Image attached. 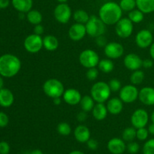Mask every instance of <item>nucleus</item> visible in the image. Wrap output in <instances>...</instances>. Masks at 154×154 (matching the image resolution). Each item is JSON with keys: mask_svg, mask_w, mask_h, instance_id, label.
I'll return each mask as SVG.
<instances>
[{"mask_svg": "<svg viewBox=\"0 0 154 154\" xmlns=\"http://www.w3.org/2000/svg\"><path fill=\"white\" fill-rule=\"evenodd\" d=\"M107 147L112 154H123L126 149L125 141L120 138H113L108 142Z\"/></svg>", "mask_w": 154, "mask_h": 154, "instance_id": "17", "label": "nucleus"}, {"mask_svg": "<svg viewBox=\"0 0 154 154\" xmlns=\"http://www.w3.org/2000/svg\"><path fill=\"white\" fill-rule=\"evenodd\" d=\"M29 154H44L43 152L41 150H38V149H35V150H33L32 151L30 152Z\"/></svg>", "mask_w": 154, "mask_h": 154, "instance_id": "51", "label": "nucleus"}, {"mask_svg": "<svg viewBox=\"0 0 154 154\" xmlns=\"http://www.w3.org/2000/svg\"><path fill=\"white\" fill-rule=\"evenodd\" d=\"M10 5V0H0V9L7 8Z\"/></svg>", "mask_w": 154, "mask_h": 154, "instance_id": "47", "label": "nucleus"}, {"mask_svg": "<svg viewBox=\"0 0 154 154\" xmlns=\"http://www.w3.org/2000/svg\"><path fill=\"white\" fill-rule=\"evenodd\" d=\"M136 130L135 127H127L123 130L122 133V138L125 141H133V140L136 138Z\"/></svg>", "mask_w": 154, "mask_h": 154, "instance_id": "32", "label": "nucleus"}, {"mask_svg": "<svg viewBox=\"0 0 154 154\" xmlns=\"http://www.w3.org/2000/svg\"><path fill=\"white\" fill-rule=\"evenodd\" d=\"M43 91L47 96L51 99L57 97H63L65 92V87L63 83L56 78L48 79L44 83Z\"/></svg>", "mask_w": 154, "mask_h": 154, "instance_id": "4", "label": "nucleus"}, {"mask_svg": "<svg viewBox=\"0 0 154 154\" xmlns=\"http://www.w3.org/2000/svg\"><path fill=\"white\" fill-rule=\"evenodd\" d=\"M86 77L89 81H96L99 77V69H96V67L88 69L86 73Z\"/></svg>", "mask_w": 154, "mask_h": 154, "instance_id": "37", "label": "nucleus"}, {"mask_svg": "<svg viewBox=\"0 0 154 154\" xmlns=\"http://www.w3.org/2000/svg\"><path fill=\"white\" fill-rule=\"evenodd\" d=\"M136 7L144 14L154 12V0H136Z\"/></svg>", "mask_w": 154, "mask_h": 154, "instance_id": "25", "label": "nucleus"}, {"mask_svg": "<svg viewBox=\"0 0 154 154\" xmlns=\"http://www.w3.org/2000/svg\"><path fill=\"white\" fill-rule=\"evenodd\" d=\"M144 14L142 11H141L139 9H134V10L129 12L128 18L133 23H139L142 22L143 20H144Z\"/></svg>", "mask_w": 154, "mask_h": 154, "instance_id": "31", "label": "nucleus"}, {"mask_svg": "<svg viewBox=\"0 0 154 154\" xmlns=\"http://www.w3.org/2000/svg\"><path fill=\"white\" fill-rule=\"evenodd\" d=\"M45 32V28L42 24H38L34 26V29H33V33L38 35H42Z\"/></svg>", "mask_w": 154, "mask_h": 154, "instance_id": "45", "label": "nucleus"}, {"mask_svg": "<svg viewBox=\"0 0 154 154\" xmlns=\"http://www.w3.org/2000/svg\"><path fill=\"white\" fill-rule=\"evenodd\" d=\"M57 132L63 136H68L72 133V127L70 124L66 122H62L57 125Z\"/></svg>", "mask_w": 154, "mask_h": 154, "instance_id": "33", "label": "nucleus"}, {"mask_svg": "<svg viewBox=\"0 0 154 154\" xmlns=\"http://www.w3.org/2000/svg\"><path fill=\"white\" fill-rule=\"evenodd\" d=\"M59 40L52 35H48L43 38V48L48 51H54L59 48Z\"/></svg>", "mask_w": 154, "mask_h": 154, "instance_id": "24", "label": "nucleus"}, {"mask_svg": "<svg viewBox=\"0 0 154 154\" xmlns=\"http://www.w3.org/2000/svg\"><path fill=\"white\" fill-rule=\"evenodd\" d=\"M87 147H88L90 150H97L98 147H99V143L96 140L93 139V138H90V139L87 141Z\"/></svg>", "mask_w": 154, "mask_h": 154, "instance_id": "43", "label": "nucleus"}, {"mask_svg": "<svg viewBox=\"0 0 154 154\" xmlns=\"http://www.w3.org/2000/svg\"><path fill=\"white\" fill-rule=\"evenodd\" d=\"M95 38H96V44L99 48H105L107 45V44H108V40L104 36V35L98 36V37Z\"/></svg>", "mask_w": 154, "mask_h": 154, "instance_id": "41", "label": "nucleus"}, {"mask_svg": "<svg viewBox=\"0 0 154 154\" xmlns=\"http://www.w3.org/2000/svg\"><path fill=\"white\" fill-rule=\"evenodd\" d=\"M148 132L150 135H154V123H151L148 126Z\"/></svg>", "mask_w": 154, "mask_h": 154, "instance_id": "49", "label": "nucleus"}, {"mask_svg": "<svg viewBox=\"0 0 154 154\" xmlns=\"http://www.w3.org/2000/svg\"><path fill=\"white\" fill-rule=\"evenodd\" d=\"M21 69V61L17 56L11 54L0 57V75L11 78L16 76Z\"/></svg>", "mask_w": 154, "mask_h": 154, "instance_id": "2", "label": "nucleus"}, {"mask_svg": "<svg viewBox=\"0 0 154 154\" xmlns=\"http://www.w3.org/2000/svg\"><path fill=\"white\" fill-rule=\"evenodd\" d=\"M72 12L70 6L66 3H59L54 10V16L56 20L62 24L69 23L72 17Z\"/></svg>", "mask_w": 154, "mask_h": 154, "instance_id": "9", "label": "nucleus"}, {"mask_svg": "<svg viewBox=\"0 0 154 154\" xmlns=\"http://www.w3.org/2000/svg\"><path fill=\"white\" fill-rule=\"evenodd\" d=\"M59 3H66L68 0H57Z\"/></svg>", "mask_w": 154, "mask_h": 154, "instance_id": "55", "label": "nucleus"}, {"mask_svg": "<svg viewBox=\"0 0 154 154\" xmlns=\"http://www.w3.org/2000/svg\"><path fill=\"white\" fill-rule=\"evenodd\" d=\"M135 43L138 48L146 49L150 48L153 42V36L151 32L148 29L140 30L135 35Z\"/></svg>", "mask_w": 154, "mask_h": 154, "instance_id": "13", "label": "nucleus"}, {"mask_svg": "<svg viewBox=\"0 0 154 154\" xmlns=\"http://www.w3.org/2000/svg\"><path fill=\"white\" fill-rule=\"evenodd\" d=\"M144 77H145V75H144V73L143 71H141L140 69L136 71H133L132 75H130L131 84L135 86L140 85L144 81Z\"/></svg>", "mask_w": 154, "mask_h": 154, "instance_id": "30", "label": "nucleus"}, {"mask_svg": "<svg viewBox=\"0 0 154 154\" xmlns=\"http://www.w3.org/2000/svg\"><path fill=\"white\" fill-rule=\"evenodd\" d=\"M69 37L73 42H79L82 40L87 35V29H86L85 24L75 23L72 24L69 29Z\"/></svg>", "mask_w": 154, "mask_h": 154, "instance_id": "14", "label": "nucleus"}, {"mask_svg": "<svg viewBox=\"0 0 154 154\" xmlns=\"http://www.w3.org/2000/svg\"><path fill=\"white\" fill-rule=\"evenodd\" d=\"M3 87H4V79H3V77L0 75V89Z\"/></svg>", "mask_w": 154, "mask_h": 154, "instance_id": "52", "label": "nucleus"}, {"mask_svg": "<svg viewBox=\"0 0 154 154\" xmlns=\"http://www.w3.org/2000/svg\"><path fill=\"white\" fill-rule=\"evenodd\" d=\"M143 154H154V138L148 140L143 146Z\"/></svg>", "mask_w": 154, "mask_h": 154, "instance_id": "35", "label": "nucleus"}, {"mask_svg": "<svg viewBox=\"0 0 154 154\" xmlns=\"http://www.w3.org/2000/svg\"><path fill=\"white\" fill-rule=\"evenodd\" d=\"M23 47L29 54H37L43 48V38L42 35L35 33L29 35L23 42Z\"/></svg>", "mask_w": 154, "mask_h": 154, "instance_id": "7", "label": "nucleus"}, {"mask_svg": "<svg viewBox=\"0 0 154 154\" xmlns=\"http://www.w3.org/2000/svg\"><path fill=\"white\" fill-rule=\"evenodd\" d=\"M108 108L104 103H96L92 110V114L95 120L98 121L104 120L108 116Z\"/></svg>", "mask_w": 154, "mask_h": 154, "instance_id": "23", "label": "nucleus"}, {"mask_svg": "<svg viewBox=\"0 0 154 154\" xmlns=\"http://www.w3.org/2000/svg\"><path fill=\"white\" fill-rule=\"evenodd\" d=\"M104 53L108 59L117 60L120 58L124 54V48L118 42H109L104 48Z\"/></svg>", "mask_w": 154, "mask_h": 154, "instance_id": "12", "label": "nucleus"}, {"mask_svg": "<svg viewBox=\"0 0 154 154\" xmlns=\"http://www.w3.org/2000/svg\"><path fill=\"white\" fill-rule=\"evenodd\" d=\"M108 84V85H109V87L110 89H111V92H118L120 91V89L122 88L121 82H120L118 79H116V78L111 79Z\"/></svg>", "mask_w": 154, "mask_h": 154, "instance_id": "38", "label": "nucleus"}, {"mask_svg": "<svg viewBox=\"0 0 154 154\" xmlns=\"http://www.w3.org/2000/svg\"><path fill=\"white\" fill-rule=\"evenodd\" d=\"M90 17V16L88 14V13L83 9H78L75 11L73 14L74 20L78 23L86 24L88 22Z\"/></svg>", "mask_w": 154, "mask_h": 154, "instance_id": "29", "label": "nucleus"}, {"mask_svg": "<svg viewBox=\"0 0 154 154\" xmlns=\"http://www.w3.org/2000/svg\"><path fill=\"white\" fill-rule=\"evenodd\" d=\"M123 64L125 67L130 71H136L142 67L143 60L138 54H127L123 60Z\"/></svg>", "mask_w": 154, "mask_h": 154, "instance_id": "15", "label": "nucleus"}, {"mask_svg": "<svg viewBox=\"0 0 154 154\" xmlns=\"http://www.w3.org/2000/svg\"><path fill=\"white\" fill-rule=\"evenodd\" d=\"M111 90L108 83L105 81H98L92 86L90 89V96L96 103H105L109 99Z\"/></svg>", "mask_w": 154, "mask_h": 154, "instance_id": "3", "label": "nucleus"}, {"mask_svg": "<svg viewBox=\"0 0 154 154\" xmlns=\"http://www.w3.org/2000/svg\"><path fill=\"white\" fill-rule=\"evenodd\" d=\"M150 120H151V122L154 123V111L152 112L151 115H150Z\"/></svg>", "mask_w": 154, "mask_h": 154, "instance_id": "54", "label": "nucleus"}, {"mask_svg": "<svg viewBox=\"0 0 154 154\" xmlns=\"http://www.w3.org/2000/svg\"><path fill=\"white\" fill-rule=\"evenodd\" d=\"M126 149H127L128 152L131 154H135L138 152L140 147L139 144L135 141H130L129 144L126 146Z\"/></svg>", "mask_w": 154, "mask_h": 154, "instance_id": "39", "label": "nucleus"}, {"mask_svg": "<svg viewBox=\"0 0 154 154\" xmlns=\"http://www.w3.org/2000/svg\"><path fill=\"white\" fill-rule=\"evenodd\" d=\"M106 24L99 18V17L92 15L88 22L85 24L87 34L92 38L102 35L106 32Z\"/></svg>", "mask_w": 154, "mask_h": 154, "instance_id": "5", "label": "nucleus"}, {"mask_svg": "<svg viewBox=\"0 0 154 154\" xmlns=\"http://www.w3.org/2000/svg\"><path fill=\"white\" fill-rule=\"evenodd\" d=\"M69 154H84L82 151H80V150H73V151L70 152Z\"/></svg>", "mask_w": 154, "mask_h": 154, "instance_id": "53", "label": "nucleus"}, {"mask_svg": "<svg viewBox=\"0 0 154 154\" xmlns=\"http://www.w3.org/2000/svg\"><path fill=\"white\" fill-rule=\"evenodd\" d=\"M99 70L105 74L111 73L114 69V64L111 59H103L98 64Z\"/></svg>", "mask_w": 154, "mask_h": 154, "instance_id": "28", "label": "nucleus"}, {"mask_svg": "<svg viewBox=\"0 0 154 154\" xmlns=\"http://www.w3.org/2000/svg\"><path fill=\"white\" fill-rule=\"evenodd\" d=\"M99 61V56L95 51L87 49L83 51L79 55V62L83 67L86 69L95 68L98 66Z\"/></svg>", "mask_w": 154, "mask_h": 154, "instance_id": "6", "label": "nucleus"}, {"mask_svg": "<svg viewBox=\"0 0 154 154\" xmlns=\"http://www.w3.org/2000/svg\"><path fill=\"white\" fill-rule=\"evenodd\" d=\"M26 20L29 23L35 26L38 24H41L43 20V16L39 11L35 9H32L26 13Z\"/></svg>", "mask_w": 154, "mask_h": 154, "instance_id": "26", "label": "nucleus"}, {"mask_svg": "<svg viewBox=\"0 0 154 154\" xmlns=\"http://www.w3.org/2000/svg\"><path fill=\"white\" fill-rule=\"evenodd\" d=\"M82 96L78 90L75 88H69L65 90L63 95V99L69 105H77L80 104Z\"/></svg>", "mask_w": 154, "mask_h": 154, "instance_id": "16", "label": "nucleus"}, {"mask_svg": "<svg viewBox=\"0 0 154 154\" xmlns=\"http://www.w3.org/2000/svg\"><path fill=\"white\" fill-rule=\"evenodd\" d=\"M123 11L115 2H108L102 5L99 11V17L106 25H115L122 18Z\"/></svg>", "mask_w": 154, "mask_h": 154, "instance_id": "1", "label": "nucleus"}, {"mask_svg": "<svg viewBox=\"0 0 154 154\" xmlns=\"http://www.w3.org/2000/svg\"><path fill=\"white\" fill-rule=\"evenodd\" d=\"M90 130L85 125H79L74 130V136L77 141L80 143H87L90 138Z\"/></svg>", "mask_w": 154, "mask_h": 154, "instance_id": "19", "label": "nucleus"}, {"mask_svg": "<svg viewBox=\"0 0 154 154\" xmlns=\"http://www.w3.org/2000/svg\"><path fill=\"white\" fill-rule=\"evenodd\" d=\"M11 4L15 10L19 13H25L32 10L33 5L32 0H11Z\"/></svg>", "mask_w": 154, "mask_h": 154, "instance_id": "22", "label": "nucleus"}, {"mask_svg": "<svg viewBox=\"0 0 154 154\" xmlns=\"http://www.w3.org/2000/svg\"><path fill=\"white\" fill-rule=\"evenodd\" d=\"M9 117L5 113L0 111V128H5L8 125Z\"/></svg>", "mask_w": 154, "mask_h": 154, "instance_id": "40", "label": "nucleus"}, {"mask_svg": "<svg viewBox=\"0 0 154 154\" xmlns=\"http://www.w3.org/2000/svg\"><path fill=\"white\" fill-rule=\"evenodd\" d=\"M95 105H96V102L93 99V97L91 96H89V95L83 96L81 100V102H80L81 110L86 111V112L92 111V110L94 108Z\"/></svg>", "mask_w": 154, "mask_h": 154, "instance_id": "27", "label": "nucleus"}, {"mask_svg": "<svg viewBox=\"0 0 154 154\" xmlns=\"http://www.w3.org/2000/svg\"><path fill=\"white\" fill-rule=\"evenodd\" d=\"M53 102L55 105H60L62 103V99L61 97H57L53 99Z\"/></svg>", "mask_w": 154, "mask_h": 154, "instance_id": "48", "label": "nucleus"}, {"mask_svg": "<svg viewBox=\"0 0 154 154\" xmlns=\"http://www.w3.org/2000/svg\"><path fill=\"white\" fill-rule=\"evenodd\" d=\"M133 23L128 17H122L115 24V32L117 36L121 38H127L133 32Z\"/></svg>", "mask_w": 154, "mask_h": 154, "instance_id": "8", "label": "nucleus"}, {"mask_svg": "<svg viewBox=\"0 0 154 154\" xmlns=\"http://www.w3.org/2000/svg\"><path fill=\"white\" fill-rule=\"evenodd\" d=\"M149 121V114L143 108L136 109L131 116V123L135 129L145 127Z\"/></svg>", "mask_w": 154, "mask_h": 154, "instance_id": "11", "label": "nucleus"}, {"mask_svg": "<svg viewBox=\"0 0 154 154\" xmlns=\"http://www.w3.org/2000/svg\"><path fill=\"white\" fill-rule=\"evenodd\" d=\"M119 5L123 11L129 12L136 7V0H120Z\"/></svg>", "mask_w": 154, "mask_h": 154, "instance_id": "34", "label": "nucleus"}, {"mask_svg": "<svg viewBox=\"0 0 154 154\" xmlns=\"http://www.w3.org/2000/svg\"><path fill=\"white\" fill-rule=\"evenodd\" d=\"M10 145L6 141H0V154H9Z\"/></svg>", "mask_w": 154, "mask_h": 154, "instance_id": "42", "label": "nucleus"}, {"mask_svg": "<svg viewBox=\"0 0 154 154\" xmlns=\"http://www.w3.org/2000/svg\"><path fill=\"white\" fill-rule=\"evenodd\" d=\"M149 134L150 133L148 132V129H146L145 127L139 128V129H137L136 130V138L139 141H145L148 138Z\"/></svg>", "mask_w": 154, "mask_h": 154, "instance_id": "36", "label": "nucleus"}, {"mask_svg": "<svg viewBox=\"0 0 154 154\" xmlns=\"http://www.w3.org/2000/svg\"><path fill=\"white\" fill-rule=\"evenodd\" d=\"M106 106L109 114L112 115H118L123 109V102L120 98L114 97L108 99Z\"/></svg>", "mask_w": 154, "mask_h": 154, "instance_id": "20", "label": "nucleus"}, {"mask_svg": "<svg viewBox=\"0 0 154 154\" xmlns=\"http://www.w3.org/2000/svg\"><path fill=\"white\" fill-rule=\"evenodd\" d=\"M120 99L123 103L130 104L135 102L138 99L139 90L137 89L136 86L133 84H128L120 89Z\"/></svg>", "mask_w": 154, "mask_h": 154, "instance_id": "10", "label": "nucleus"}, {"mask_svg": "<svg viewBox=\"0 0 154 154\" xmlns=\"http://www.w3.org/2000/svg\"><path fill=\"white\" fill-rule=\"evenodd\" d=\"M87 117H88V116H87V112H86V111H81L77 114L76 117L78 121L81 122H81H85L86 120H87Z\"/></svg>", "mask_w": 154, "mask_h": 154, "instance_id": "44", "label": "nucleus"}, {"mask_svg": "<svg viewBox=\"0 0 154 154\" xmlns=\"http://www.w3.org/2000/svg\"><path fill=\"white\" fill-rule=\"evenodd\" d=\"M153 62L151 59H145L143 60L142 67L145 68V69H150L153 67Z\"/></svg>", "mask_w": 154, "mask_h": 154, "instance_id": "46", "label": "nucleus"}, {"mask_svg": "<svg viewBox=\"0 0 154 154\" xmlns=\"http://www.w3.org/2000/svg\"><path fill=\"white\" fill-rule=\"evenodd\" d=\"M14 102V96L9 89H0V106L2 108H9Z\"/></svg>", "mask_w": 154, "mask_h": 154, "instance_id": "21", "label": "nucleus"}, {"mask_svg": "<svg viewBox=\"0 0 154 154\" xmlns=\"http://www.w3.org/2000/svg\"><path fill=\"white\" fill-rule=\"evenodd\" d=\"M138 99L142 104L148 106L154 105V88L144 87L139 90Z\"/></svg>", "mask_w": 154, "mask_h": 154, "instance_id": "18", "label": "nucleus"}, {"mask_svg": "<svg viewBox=\"0 0 154 154\" xmlns=\"http://www.w3.org/2000/svg\"><path fill=\"white\" fill-rule=\"evenodd\" d=\"M150 55L151 59L154 60V42H153V44L150 47Z\"/></svg>", "mask_w": 154, "mask_h": 154, "instance_id": "50", "label": "nucleus"}]
</instances>
